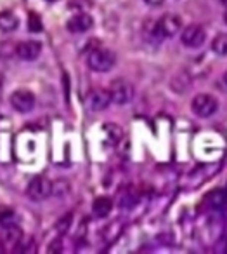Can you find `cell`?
I'll list each match as a JSON object with an SVG mask.
<instances>
[{
  "instance_id": "cell-1",
  "label": "cell",
  "mask_w": 227,
  "mask_h": 254,
  "mask_svg": "<svg viewBox=\"0 0 227 254\" xmlns=\"http://www.w3.org/2000/svg\"><path fill=\"white\" fill-rule=\"evenodd\" d=\"M115 63H116L115 53L106 49V47H95L87 56L89 68L94 71H109L115 66Z\"/></svg>"
},
{
  "instance_id": "cell-2",
  "label": "cell",
  "mask_w": 227,
  "mask_h": 254,
  "mask_svg": "<svg viewBox=\"0 0 227 254\" xmlns=\"http://www.w3.org/2000/svg\"><path fill=\"white\" fill-rule=\"evenodd\" d=\"M191 108L194 115L201 117V119H208V117L215 115V112L219 110V101L210 94H198L192 98Z\"/></svg>"
},
{
  "instance_id": "cell-3",
  "label": "cell",
  "mask_w": 227,
  "mask_h": 254,
  "mask_svg": "<svg viewBox=\"0 0 227 254\" xmlns=\"http://www.w3.org/2000/svg\"><path fill=\"white\" fill-rule=\"evenodd\" d=\"M109 94H111L113 103H116V105H127L134 98V87L130 82L118 78V80H113L111 85H109Z\"/></svg>"
},
{
  "instance_id": "cell-4",
  "label": "cell",
  "mask_w": 227,
  "mask_h": 254,
  "mask_svg": "<svg viewBox=\"0 0 227 254\" xmlns=\"http://www.w3.org/2000/svg\"><path fill=\"white\" fill-rule=\"evenodd\" d=\"M182 30V21L177 14H165L163 18H160V21L156 23L154 32L160 37H174Z\"/></svg>"
},
{
  "instance_id": "cell-5",
  "label": "cell",
  "mask_w": 227,
  "mask_h": 254,
  "mask_svg": "<svg viewBox=\"0 0 227 254\" xmlns=\"http://www.w3.org/2000/svg\"><path fill=\"white\" fill-rule=\"evenodd\" d=\"M26 193H28V197L32 198V200H39V202L45 200V198L52 193V183H50L47 178L39 176V178H35V180L30 181Z\"/></svg>"
},
{
  "instance_id": "cell-6",
  "label": "cell",
  "mask_w": 227,
  "mask_h": 254,
  "mask_svg": "<svg viewBox=\"0 0 227 254\" xmlns=\"http://www.w3.org/2000/svg\"><path fill=\"white\" fill-rule=\"evenodd\" d=\"M35 94L26 89H19V91H14L11 94V105L14 110L21 113H26V112H32L35 108Z\"/></svg>"
},
{
  "instance_id": "cell-7",
  "label": "cell",
  "mask_w": 227,
  "mask_h": 254,
  "mask_svg": "<svg viewBox=\"0 0 227 254\" xmlns=\"http://www.w3.org/2000/svg\"><path fill=\"white\" fill-rule=\"evenodd\" d=\"M182 39V44L185 47H191V49H196V47L203 46L206 40V32L203 26L199 25H189L187 28H184L181 35Z\"/></svg>"
},
{
  "instance_id": "cell-8",
  "label": "cell",
  "mask_w": 227,
  "mask_h": 254,
  "mask_svg": "<svg viewBox=\"0 0 227 254\" xmlns=\"http://www.w3.org/2000/svg\"><path fill=\"white\" fill-rule=\"evenodd\" d=\"M111 101V94L106 89H92L87 96V106L94 112H101V110H106L109 106Z\"/></svg>"
},
{
  "instance_id": "cell-9",
  "label": "cell",
  "mask_w": 227,
  "mask_h": 254,
  "mask_svg": "<svg viewBox=\"0 0 227 254\" xmlns=\"http://www.w3.org/2000/svg\"><path fill=\"white\" fill-rule=\"evenodd\" d=\"M42 53V44L35 42V40H28V42H23L19 46H16V56L23 61H33L40 56Z\"/></svg>"
},
{
  "instance_id": "cell-10",
  "label": "cell",
  "mask_w": 227,
  "mask_h": 254,
  "mask_svg": "<svg viewBox=\"0 0 227 254\" xmlns=\"http://www.w3.org/2000/svg\"><path fill=\"white\" fill-rule=\"evenodd\" d=\"M94 25V19L89 14H75L73 18L68 19L66 26L71 33H85L92 28Z\"/></svg>"
},
{
  "instance_id": "cell-11",
  "label": "cell",
  "mask_w": 227,
  "mask_h": 254,
  "mask_svg": "<svg viewBox=\"0 0 227 254\" xmlns=\"http://www.w3.org/2000/svg\"><path fill=\"white\" fill-rule=\"evenodd\" d=\"M0 242L2 244H9V246H16V244L21 242L23 239V232L19 226L16 225H7L2 228V232H0Z\"/></svg>"
},
{
  "instance_id": "cell-12",
  "label": "cell",
  "mask_w": 227,
  "mask_h": 254,
  "mask_svg": "<svg viewBox=\"0 0 227 254\" xmlns=\"http://www.w3.org/2000/svg\"><path fill=\"white\" fill-rule=\"evenodd\" d=\"M111 209H113V200L109 197H106V195L104 197H97L94 200V204H92V212L99 219L106 218L111 212Z\"/></svg>"
},
{
  "instance_id": "cell-13",
  "label": "cell",
  "mask_w": 227,
  "mask_h": 254,
  "mask_svg": "<svg viewBox=\"0 0 227 254\" xmlns=\"http://www.w3.org/2000/svg\"><path fill=\"white\" fill-rule=\"evenodd\" d=\"M206 204L212 209H220L227 204V191L222 190V188H217V190L210 191L206 195Z\"/></svg>"
},
{
  "instance_id": "cell-14",
  "label": "cell",
  "mask_w": 227,
  "mask_h": 254,
  "mask_svg": "<svg viewBox=\"0 0 227 254\" xmlns=\"http://www.w3.org/2000/svg\"><path fill=\"white\" fill-rule=\"evenodd\" d=\"M18 28V18L14 12L11 11H2L0 12V30L2 32H12Z\"/></svg>"
},
{
  "instance_id": "cell-15",
  "label": "cell",
  "mask_w": 227,
  "mask_h": 254,
  "mask_svg": "<svg viewBox=\"0 0 227 254\" xmlns=\"http://www.w3.org/2000/svg\"><path fill=\"white\" fill-rule=\"evenodd\" d=\"M212 51L219 56H227V33H219L212 42Z\"/></svg>"
},
{
  "instance_id": "cell-16",
  "label": "cell",
  "mask_w": 227,
  "mask_h": 254,
  "mask_svg": "<svg viewBox=\"0 0 227 254\" xmlns=\"http://www.w3.org/2000/svg\"><path fill=\"white\" fill-rule=\"evenodd\" d=\"M102 129H104L109 143H118L120 139H122V129H120L118 126H115V124H106Z\"/></svg>"
},
{
  "instance_id": "cell-17",
  "label": "cell",
  "mask_w": 227,
  "mask_h": 254,
  "mask_svg": "<svg viewBox=\"0 0 227 254\" xmlns=\"http://www.w3.org/2000/svg\"><path fill=\"white\" fill-rule=\"evenodd\" d=\"M42 19L39 18L37 14H30V18H28V30L30 32H33V33H40L42 32Z\"/></svg>"
},
{
  "instance_id": "cell-18",
  "label": "cell",
  "mask_w": 227,
  "mask_h": 254,
  "mask_svg": "<svg viewBox=\"0 0 227 254\" xmlns=\"http://www.w3.org/2000/svg\"><path fill=\"white\" fill-rule=\"evenodd\" d=\"M16 54V47L11 42H0V60H7Z\"/></svg>"
},
{
  "instance_id": "cell-19",
  "label": "cell",
  "mask_w": 227,
  "mask_h": 254,
  "mask_svg": "<svg viewBox=\"0 0 227 254\" xmlns=\"http://www.w3.org/2000/svg\"><path fill=\"white\" fill-rule=\"evenodd\" d=\"M136 202H137V195H132V190L120 198V205H122V207H132Z\"/></svg>"
},
{
  "instance_id": "cell-20",
  "label": "cell",
  "mask_w": 227,
  "mask_h": 254,
  "mask_svg": "<svg viewBox=\"0 0 227 254\" xmlns=\"http://www.w3.org/2000/svg\"><path fill=\"white\" fill-rule=\"evenodd\" d=\"M14 216V211L12 207H7V205H0V223H7V219H11Z\"/></svg>"
},
{
  "instance_id": "cell-21",
  "label": "cell",
  "mask_w": 227,
  "mask_h": 254,
  "mask_svg": "<svg viewBox=\"0 0 227 254\" xmlns=\"http://www.w3.org/2000/svg\"><path fill=\"white\" fill-rule=\"evenodd\" d=\"M70 221H71V214H68L66 218L61 219V221L57 223V230L64 233V232H66V230H68V226H70Z\"/></svg>"
},
{
  "instance_id": "cell-22",
  "label": "cell",
  "mask_w": 227,
  "mask_h": 254,
  "mask_svg": "<svg viewBox=\"0 0 227 254\" xmlns=\"http://www.w3.org/2000/svg\"><path fill=\"white\" fill-rule=\"evenodd\" d=\"M147 5H151V7H156V5H161L165 2V0H144Z\"/></svg>"
},
{
  "instance_id": "cell-23",
  "label": "cell",
  "mask_w": 227,
  "mask_h": 254,
  "mask_svg": "<svg viewBox=\"0 0 227 254\" xmlns=\"http://www.w3.org/2000/svg\"><path fill=\"white\" fill-rule=\"evenodd\" d=\"M217 2H219V4H222V5L227 4V0H217Z\"/></svg>"
},
{
  "instance_id": "cell-24",
  "label": "cell",
  "mask_w": 227,
  "mask_h": 254,
  "mask_svg": "<svg viewBox=\"0 0 227 254\" xmlns=\"http://www.w3.org/2000/svg\"><path fill=\"white\" fill-rule=\"evenodd\" d=\"M224 82H226V85H227V70H226V73H224Z\"/></svg>"
},
{
  "instance_id": "cell-25",
  "label": "cell",
  "mask_w": 227,
  "mask_h": 254,
  "mask_svg": "<svg viewBox=\"0 0 227 254\" xmlns=\"http://www.w3.org/2000/svg\"><path fill=\"white\" fill-rule=\"evenodd\" d=\"M47 2H57V0H47Z\"/></svg>"
},
{
  "instance_id": "cell-26",
  "label": "cell",
  "mask_w": 227,
  "mask_h": 254,
  "mask_svg": "<svg viewBox=\"0 0 227 254\" xmlns=\"http://www.w3.org/2000/svg\"><path fill=\"white\" fill-rule=\"evenodd\" d=\"M0 87H2V78H0Z\"/></svg>"
},
{
  "instance_id": "cell-27",
  "label": "cell",
  "mask_w": 227,
  "mask_h": 254,
  "mask_svg": "<svg viewBox=\"0 0 227 254\" xmlns=\"http://www.w3.org/2000/svg\"><path fill=\"white\" fill-rule=\"evenodd\" d=\"M226 23H227V16H226Z\"/></svg>"
}]
</instances>
